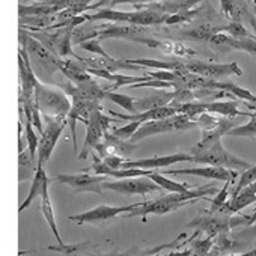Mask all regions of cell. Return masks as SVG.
I'll return each instance as SVG.
<instances>
[{
    "label": "cell",
    "mask_w": 256,
    "mask_h": 256,
    "mask_svg": "<svg viewBox=\"0 0 256 256\" xmlns=\"http://www.w3.org/2000/svg\"><path fill=\"white\" fill-rule=\"evenodd\" d=\"M217 193V187L214 184L200 186L196 187L187 193H169L164 196H160L158 199H152L148 202H139V206L126 212L124 217L132 218V217H142L144 222H146L148 216H163L168 212H174L180 208H184L187 205L196 204L200 199H206V196Z\"/></svg>",
    "instance_id": "cell-1"
},
{
    "label": "cell",
    "mask_w": 256,
    "mask_h": 256,
    "mask_svg": "<svg viewBox=\"0 0 256 256\" xmlns=\"http://www.w3.org/2000/svg\"><path fill=\"white\" fill-rule=\"evenodd\" d=\"M20 46L26 50L32 70L41 83L53 84L59 74V60L40 41H36L26 29H20Z\"/></svg>",
    "instance_id": "cell-2"
},
{
    "label": "cell",
    "mask_w": 256,
    "mask_h": 256,
    "mask_svg": "<svg viewBox=\"0 0 256 256\" xmlns=\"http://www.w3.org/2000/svg\"><path fill=\"white\" fill-rule=\"evenodd\" d=\"M250 223V216L240 214V216H226L220 212H210L200 211L198 217L187 223V228H194L196 230L205 232L208 236H217L220 234H229L230 230L247 226Z\"/></svg>",
    "instance_id": "cell-3"
},
{
    "label": "cell",
    "mask_w": 256,
    "mask_h": 256,
    "mask_svg": "<svg viewBox=\"0 0 256 256\" xmlns=\"http://www.w3.org/2000/svg\"><path fill=\"white\" fill-rule=\"evenodd\" d=\"M86 23H94L100 20H107L110 23H122V24H134V26H163L166 20V14H158L148 10H136L133 12L116 11L112 8H101L95 14H84Z\"/></svg>",
    "instance_id": "cell-4"
},
{
    "label": "cell",
    "mask_w": 256,
    "mask_h": 256,
    "mask_svg": "<svg viewBox=\"0 0 256 256\" xmlns=\"http://www.w3.org/2000/svg\"><path fill=\"white\" fill-rule=\"evenodd\" d=\"M35 102L42 116L56 119H66L71 108V101L62 89L41 82L35 88Z\"/></svg>",
    "instance_id": "cell-5"
},
{
    "label": "cell",
    "mask_w": 256,
    "mask_h": 256,
    "mask_svg": "<svg viewBox=\"0 0 256 256\" xmlns=\"http://www.w3.org/2000/svg\"><path fill=\"white\" fill-rule=\"evenodd\" d=\"M190 154L193 157L192 163H196V164H211V166H217V168H224V169H230V170H242V172L252 166V163L226 151L223 148L222 140H216L214 144H211L202 150L192 148Z\"/></svg>",
    "instance_id": "cell-6"
},
{
    "label": "cell",
    "mask_w": 256,
    "mask_h": 256,
    "mask_svg": "<svg viewBox=\"0 0 256 256\" xmlns=\"http://www.w3.org/2000/svg\"><path fill=\"white\" fill-rule=\"evenodd\" d=\"M193 128H198L196 120L188 119L186 114L176 113L175 116H170V118H166V119L142 122L140 126L138 128V132L130 139V142L136 144L138 140H142V139L150 138V136L170 133V132H187V130H193Z\"/></svg>",
    "instance_id": "cell-7"
},
{
    "label": "cell",
    "mask_w": 256,
    "mask_h": 256,
    "mask_svg": "<svg viewBox=\"0 0 256 256\" xmlns=\"http://www.w3.org/2000/svg\"><path fill=\"white\" fill-rule=\"evenodd\" d=\"M194 120L198 124V128H200V130H202V139H200L199 144H196L193 146V150L206 148L208 145L214 144L216 140H220L222 136H224L230 130V128L236 126L234 119L216 118V116H211L210 113H202Z\"/></svg>",
    "instance_id": "cell-8"
},
{
    "label": "cell",
    "mask_w": 256,
    "mask_h": 256,
    "mask_svg": "<svg viewBox=\"0 0 256 256\" xmlns=\"http://www.w3.org/2000/svg\"><path fill=\"white\" fill-rule=\"evenodd\" d=\"M46 119V126L41 133V139L38 144V151H36V166H44L50 160L56 144L59 138L64 133V126H65V119H56L50 116H44Z\"/></svg>",
    "instance_id": "cell-9"
},
{
    "label": "cell",
    "mask_w": 256,
    "mask_h": 256,
    "mask_svg": "<svg viewBox=\"0 0 256 256\" xmlns=\"http://www.w3.org/2000/svg\"><path fill=\"white\" fill-rule=\"evenodd\" d=\"M113 122H114V119L112 116H106L102 113V110H94L89 114L88 124H86L88 125V133H86V138H84L82 152L78 154L80 160L88 158L90 151L102 140L104 134L107 133V130H108Z\"/></svg>",
    "instance_id": "cell-10"
},
{
    "label": "cell",
    "mask_w": 256,
    "mask_h": 256,
    "mask_svg": "<svg viewBox=\"0 0 256 256\" xmlns=\"http://www.w3.org/2000/svg\"><path fill=\"white\" fill-rule=\"evenodd\" d=\"M184 66L188 72L205 77V78H224L229 76H242V70L238 66L236 62L230 64H214V62H205V60H196V59H182Z\"/></svg>",
    "instance_id": "cell-11"
},
{
    "label": "cell",
    "mask_w": 256,
    "mask_h": 256,
    "mask_svg": "<svg viewBox=\"0 0 256 256\" xmlns=\"http://www.w3.org/2000/svg\"><path fill=\"white\" fill-rule=\"evenodd\" d=\"M108 181V176L104 175H89V174H77V175H68L60 174L56 175L50 182H59L71 187L76 193H95L102 194V182Z\"/></svg>",
    "instance_id": "cell-12"
},
{
    "label": "cell",
    "mask_w": 256,
    "mask_h": 256,
    "mask_svg": "<svg viewBox=\"0 0 256 256\" xmlns=\"http://www.w3.org/2000/svg\"><path fill=\"white\" fill-rule=\"evenodd\" d=\"M138 204H132V205H124V206H110V205H100L95 206L86 212H80L76 216H70V220L77 223V224H104L110 220H113L114 217H118L119 214L124 212H130L132 210L138 208Z\"/></svg>",
    "instance_id": "cell-13"
},
{
    "label": "cell",
    "mask_w": 256,
    "mask_h": 256,
    "mask_svg": "<svg viewBox=\"0 0 256 256\" xmlns=\"http://www.w3.org/2000/svg\"><path fill=\"white\" fill-rule=\"evenodd\" d=\"M152 35L148 28L144 26H134V24H122V23H107V24H100L98 26V35L96 40H110V38H118V40H128L138 42L144 36Z\"/></svg>",
    "instance_id": "cell-14"
},
{
    "label": "cell",
    "mask_w": 256,
    "mask_h": 256,
    "mask_svg": "<svg viewBox=\"0 0 256 256\" xmlns=\"http://www.w3.org/2000/svg\"><path fill=\"white\" fill-rule=\"evenodd\" d=\"M102 188L120 194H142V196L157 193L162 190L151 178H125L118 181H106L102 182Z\"/></svg>",
    "instance_id": "cell-15"
},
{
    "label": "cell",
    "mask_w": 256,
    "mask_h": 256,
    "mask_svg": "<svg viewBox=\"0 0 256 256\" xmlns=\"http://www.w3.org/2000/svg\"><path fill=\"white\" fill-rule=\"evenodd\" d=\"M192 154L190 152H175L170 156H157L151 158H140V160H133V162H122L120 169H162V168H169L182 162H190L192 163Z\"/></svg>",
    "instance_id": "cell-16"
},
{
    "label": "cell",
    "mask_w": 256,
    "mask_h": 256,
    "mask_svg": "<svg viewBox=\"0 0 256 256\" xmlns=\"http://www.w3.org/2000/svg\"><path fill=\"white\" fill-rule=\"evenodd\" d=\"M166 175H192V176H200L206 180H217L224 182H234L240 175L236 170L217 168V166H206V168H190V169H168L164 170Z\"/></svg>",
    "instance_id": "cell-17"
},
{
    "label": "cell",
    "mask_w": 256,
    "mask_h": 256,
    "mask_svg": "<svg viewBox=\"0 0 256 256\" xmlns=\"http://www.w3.org/2000/svg\"><path fill=\"white\" fill-rule=\"evenodd\" d=\"M100 158H104L106 156H118L120 158H125L128 156H132L133 152H136L138 150V145L136 144H132V142H126V140H122V139H118L114 138L112 133H106L102 140L94 148Z\"/></svg>",
    "instance_id": "cell-18"
},
{
    "label": "cell",
    "mask_w": 256,
    "mask_h": 256,
    "mask_svg": "<svg viewBox=\"0 0 256 256\" xmlns=\"http://www.w3.org/2000/svg\"><path fill=\"white\" fill-rule=\"evenodd\" d=\"M230 241H232V254L236 252H244L246 248H250L256 242V222L242 228L234 229L230 234Z\"/></svg>",
    "instance_id": "cell-19"
},
{
    "label": "cell",
    "mask_w": 256,
    "mask_h": 256,
    "mask_svg": "<svg viewBox=\"0 0 256 256\" xmlns=\"http://www.w3.org/2000/svg\"><path fill=\"white\" fill-rule=\"evenodd\" d=\"M59 71L74 84H80L94 78L84 68V65L77 59H60L59 60Z\"/></svg>",
    "instance_id": "cell-20"
},
{
    "label": "cell",
    "mask_w": 256,
    "mask_h": 256,
    "mask_svg": "<svg viewBox=\"0 0 256 256\" xmlns=\"http://www.w3.org/2000/svg\"><path fill=\"white\" fill-rule=\"evenodd\" d=\"M50 184V178L47 176V172H46V168L44 166H36V172L32 178V186H30V190H29V194L28 198L23 200V204L18 206V212H23L26 208L30 206V204L36 199V198H41L44 188H47Z\"/></svg>",
    "instance_id": "cell-21"
},
{
    "label": "cell",
    "mask_w": 256,
    "mask_h": 256,
    "mask_svg": "<svg viewBox=\"0 0 256 256\" xmlns=\"http://www.w3.org/2000/svg\"><path fill=\"white\" fill-rule=\"evenodd\" d=\"M174 98H175V89H174V92L160 90V92H156V94H152L150 96L139 98V100H136V104H134L136 113H142V112H146V110H151V108L169 106L174 101Z\"/></svg>",
    "instance_id": "cell-22"
},
{
    "label": "cell",
    "mask_w": 256,
    "mask_h": 256,
    "mask_svg": "<svg viewBox=\"0 0 256 256\" xmlns=\"http://www.w3.org/2000/svg\"><path fill=\"white\" fill-rule=\"evenodd\" d=\"M240 100H230V101H211L206 102V113H217L222 114L223 118L228 119H235V118H242V116H250L247 112H241L238 108Z\"/></svg>",
    "instance_id": "cell-23"
},
{
    "label": "cell",
    "mask_w": 256,
    "mask_h": 256,
    "mask_svg": "<svg viewBox=\"0 0 256 256\" xmlns=\"http://www.w3.org/2000/svg\"><path fill=\"white\" fill-rule=\"evenodd\" d=\"M208 89H217V90H224L230 95H234L236 100H241L244 102H256V95L232 82H217V80H210Z\"/></svg>",
    "instance_id": "cell-24"
},
{
    "label": "cell",
    "mask_w": 256,
    "mask_h": 256,
    "mask_svg": "<svg viewBox=\"0 0 256 256\" xmlns=\"http://www.w3.org/2000/svg\"><path fill=\"white\" fill-rule=\"evenodd\" d=\"M41 212L46 218V222L48 223L56 241L59 246H64V240L59 234V229H58V224H56V218H54V211H53V205H52V200H50V194H48V187L44 188L42 194H41Z\"/></svg>",
    "instance_id": "cell-25"
},
{
    "label": "cell",
    "mask_w": 256,
    "mask_h": 256,
    "mask_svg": "<svg viewBox=\"0 0 256 256\" xmlns=\"http://www.w3.org/2000/svg\"><path fill=\"white\" fill-rule=\"evenodd\" d=\"M36 172V158L30 156L29 150L18 152V181L24 182L32 180Z\"/></svg>",
    "instance_id": "cell-26"
},
{
    "label": "cell",
    "mask_w": 256,
    "mask_h": 256,
    "mask_svg": "<svg viewBox=\"0 0 256 256\" xmlns=\"http://www.w3.org/2000/svg\"><path fill=\"white\" fill-rule=\"evenodd\" d=\"M150 178L162 188V190H166L169 193H187L193 188H196L198 186H190V184H186V182H176V181H172L166 176H163L162 174H157V172H152L150 175Z\"/></svg>",
    "instance_id": "cell-27"
},
{
    "label": "cell",
    "mask_w": 256,
    "mask_h": 256,
    "mask_svg": "<svg viewBox=\"0 0 256 256\" xmlns=\"http://www.w3.org/2000/svg\"><path fill=\"white\" fill-rule=\"evenodd\" d=\"M104 98L106 100H110L113 101L114 104H118L119 107H122L124 110L128 112V114H134L136 113V98L132 96V95H126V94H118V92H113V90H108L106 89V94H104Z\"/></svg>",
    "instance_id": "cell-28"
},
{
    "label": "cell",
    "mask_w": 256,
    "mask_h": 256,
    "mask_svg": "<svg viewBox=\"0 0 256 256\" xmlns=\"http://www.w3.org/2000/svg\"><path fill=\"white\" fill-rule=\"evenodd\" d=\"M250 120L244 125H236L226 133L230 138H256V113H250Z\"/></svg>",
    "instance_id": "cell-29"
},
{
    "label": "cell",
    "mask_w": 256,
    "mask_h": 256,
    "mask_svg": "<svg viewBox=\"0 0 256 256\" xmlns=\"http://www.w3.org/2000/svg\"><path fill=\"white\" fill-rule=\"evenodd\" d=\"M20 114H22V113H20ZM20 120H22L23 128H24V138H26L28 150H29L30 156L36 158V151H38V144H40L38 134H36V132H35V128H34L32 122L28 120L23 114L20 116Z\"/></svg>",
    "instance_id": "cell-30"
},
{
    "label": "cell",
    "mask_w": 256,
    "mask_h": 256,
    "mask_svg": "<svg viewBox=\"0 0 256 256\" xmlns=\"http://www.w3.org/2000/svg\"><path fill=\"white\" fill-rule=\"evenodd\" d=\"M222 32L226 34V35H229V36H232V38H236V40H240V38H253V36H256L253 32H248V30L246 29V26H244L242 23H240V22H229L228 24H224V26L222 28Z\"/></svg>",
    "instance_id": "cell-31"
},
{
    "label": "cell",
    "mask_w": 256,
    "mask_h": 256,
    "mask_svg": "<svg viewBox=\"0 0 256 256\" xmlns=\"http://www.w3.org/2000/svg\"><path fill=\"white\" fill-rule=\"evenodd\" d=\"M192 242V256H208L212 244H214V238L212 236H206V238H194L190 241Z\"/></svg>",
    "instance_id": "cell-32"
},
{
    "label": "cell",
    "mask_w": 256,
    "mask_h": 256,
    "mask_svg": "<svg viewBox=\"0 0 256 256\" xmlns=\"http://www.w3.org/2000/svg\"><path fill=\"white\" fill-rule=\"evenodd\" d=\"M253 181H256V164H252L248 169H246V170L238 176V182H236L235 188L232 190V196H230V198L236 196L238 192H240L241 188H244L246 186L252 184Z\"/></svg>",
    "instance_id": "cell-33"
},
{
    "label": "cell",
    "mask_w": 256,
    "mask_h": 256,
    "mask_svg": "<svg viewBox=\"0 0 256 256\" xmlns=\"http://www.w3.org/2000/svg\"><path fill=\"white\" fill-rule=\"evenodd\" d=\"M142 122L139 120H132L128 122L126 125L120 126V128H114V130L112 132V134L118 139H122V140H130L133 138V134L138 132V128L140 126Z\"/></svg>",
    "instance_id": "cell-34"
},
{
    "label": "cell",
    "mask_w": 256,
    "mask_h": 256,
    "mask_svg": "<svg viewBox=\"0 0 256 256\" xmlns=\"http://www.w3.org/2000/svg\"><path fill=\"white\" fill-rule=\"evenodd\" d=\"M230 184H232V182H224L223 188H222L220 192H217V196H216L214 199H211V205H210V208H208L210 212H217V211L226 204V200H228V198H229V187H230Z\"/></svg>",
    "instance_id": "cell-35"
},
{
    "label": "cell",
    "mask_w": 256,
    "mask_h": 256,
    "mask_svg": "<svg viewBox=\"0 0 256 256\" xmlns=\"http://www.w3.org/2000/svg\"><path fill=\"white\" fill-rule=\"evenodd\" d=\"M78 46H80L82 50H86V52H89V53L98 54V56H101V58H104V59H112V56H108L107 52L101 47V41H98L96 38L83 41V42H80Z\"/></svg>",
    "instance_id": "cell-36"
},
{
    "label": "cell",
    "mask_w": 256,
    "mask_h": 256,
    "mask_svg": "<svg viewBox=\"0 0 256 256\" xmlns=\"http://www.w3.org/2000/svg\"><path fill=\"white\" fill-rule=\"evenodd\" d=\"M220 2V8H222V12L223 16L232 22L234 20V16H235V5H234V0H218Z\"/></svg>",
    "instance_id": "cell-37"
},
{
    "label": "cell",
    "mask_w": 256,
    "mask_h": 256,
    "mask_svg": "<svg viewBox=\"0 0 256 256\" xmlns=\"http://www.w3.org/2000/svg\"><path fill=\"white\" fill-rule=\"evenodd\" d=\"M110 169H120V164H122V162H124V158H120V157H118V156H106L104 158H101Z\"/></svg>",
    "instance_id": "cell-38"
},
{
    "label": "cell",
    "mask_w": 256,
    "mask_h": 256,
    "mask_svg": "<svg viewBox=\"0 0 256 256\" xmlns=\"http://www.w3.org/2000/svg\"><path fill=\"white\" fill-rule=\"evenodd\" d=\"M192 248H187V250H172L168 256H192Z\"/></svg>",
    "instance_id": "cell-39"
},
{
    "label": "cell",
    "mask_w": 256,
    "mask_h": 256,
    "mask_svg": "<svg viewBox=\"0 0 256 256\" xmlns=\"http://www.w3.org/2000/svg\"><path fill=\"white\" fill-rule=\"evenodd\" d=\"M240 256H256V247H253V248H250L247 252H242Z\"/></svg>",
    "instance_id": "cell-40"
},
{
    "label": "cell",
    "mask_w": 256,
    "mask_h": 256,
    "mask_svg": "<svg viewBox=\"0 0 256 256\" xmlns=\"http://www.w3.org/2000/svg\"><path fill=\"white\" fill-rule=\"evenodd\" d=\"M254 222H256V202H254L253 211H252V214H250V223H248V224H252V223H254Z\"/></svg>",
    "instance_id": "cell-41"
},
{
    "label": "cell",
    "mask_w": 256,
    "mask_h": 256,
    "mask_svg": "<svg viewBox=\"0 0 256 256\" xmlns=\"http://www.w3.org/2000/svg\"><path fill=\"white\" fill-rule=\"evenodd\" d=\"M244 104L247 106V108H250L256 113V102H244Z\"/></svg>",
    "instance_id": "cell-42"
},
{
    "label": "cell",
    "mask_w": 256,
    "mask_h": 256,
    "mask_svg": "<svg viewBox=\"0 0 256 256\" xmlns=\"http://www.w3.org/2000/svg\"><path fill=\"white\" fill-rule=\"evenodd\" d=\"M142 256H162V254H158V253H152L151 250H145Z\"/></svg>",
    "instance_id": "cell-43"
},
{
    "label": "cell",
    "mask_w": 256,
    "mask_h": 256,
    "mask_svg": "<svg viewBox=\"0 0 256 256\" xmlns=\"http://www.w3.org/2000/svg\"><path fill=\"white\" fill-rule=\"evenodd\" d=\"M253 2H254V0H246V4H247V5H253Z\"/></svg>",
    "instance_id": "cell-44"
},
{
    "label": "cell",
    "mask_w": 256,
    "mask_h": 256,
    "mask_svg": "<svg viewBox=\"0 0 256 256\" xmlns=\"http://www.w3.org/2000/svg\"><path fill=\"white\" fill-rule=\"evenodd\" d=\"M24 2H32V0H24ZM40 2H42V0H40Z\"/></svg>",
    "instance_id": "cell-45"
},
{
    "label": "cell",
    "mask_w": 256,
    "mask_h": 256,
    "mask_svg": "<svg viewBox=\"0 0 256 256\" xmlns=\"http://www.w3.org/2000/svg\"><path fill=\"white\" fill-rule=\"evenodd\" d=\"M107 256H114V254H107Z\"/></svg>",
    "instance_id": "cell-46"
}]
</instances>
